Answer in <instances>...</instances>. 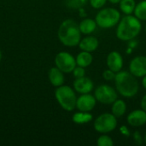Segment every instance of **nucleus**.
Here are the masks:
<instances>
[{"label": "nucleus", "instance_id": "24", "mask_svg": "<svg viewBox=\"0 0 146 146\" xmlns=\"http://www.w3.org/2000/svg\"><path fill=\"white\" fill-rule=\"evenodd\" d=\"M115 74H116V73H115L114 71H112L109 68V69H106L104 71L103 77L106 80H114L115 78Z\"/></svg>", "mask_w": 146, "mask_h": 146}, {"label": "nucleus", "instance_id": "30", "mask_svg": "<svg viewBox=\"0 0 146 146\" xmlns=\"http://www.w3.org/2000/svg\"><path fill=\"white\" fill-rule=\"evenodd\" d=\"M142 85H143V86L145 87V89L146 90V75L143 77V80H142Z\"/></svg>", "mask_w": 146, "mask_h": 146}, {"label": "nucleus", "instance_id": "4", "mask_svg": "<svg viewBox=\"0 0 146 146\" xmlns=\"http://www.w3.org/2000/svg\"><path fill=\"white\" fill-rule=\"evenodd\" d=\"M55 97L63 110L72 111L76 108L77 97L74 91L70 86L63 85L58 86L55 92Z\"/></svg>", "mask_w": 146, "mask_h": 146}, {"label": "nucleus", "instance_id": "7", "mask_svg": "<svg viewBox=\"0 0 146 146\" xmlns=\"http://www.w3.org/2000/svg\"><path fill=\"white\" fill-rule=\"evenodd\" d=\"M95 98L97 101L104 104H112L118 99L117 92L110 86L101 85L95 91Z\"/></svg>", "mask_w": 146, "mask_h": 146}, {"label": "nucleus", "instance_id": "18", "mask_svg": "<svg viewBox=\"0 0 146 146\" xmlns=\"http://www.w3.org/2000/svg\"><path fill=\"white\" fill-rule=\"evenodd\" d=\"M127 110V104L121 99H116L112 104V114L116 117H121Z\"/></svg>", "mask_w": 146, "mask_h": 146}, {"label": "nucleus", "instance_id": "33", "mask_svg": "<svg viewBox=\"0 0 146 146\" xmlns=\"http://www.w3.org/2000/svg\"><path fill=\"white\" fill-rule=\"evenodd\" d=\"M144 142L146 144V134H145V139H144Z\"/></svg>", "mask_w": 146, "mask_h": 146}, {"label": "nucleus", "instance_id": "8", "mask_svg": "<svg viewBox=\"0 0 146 146\" xmlns=\"http://www.w3.org/2000/svg\"><path fill=\"white\" fill-rule=\"evenodd\" d=\"M55 63L56 68H58L63 73H71L76 67L75 58L68 52H59L55 58Z\"/></svg>", "mask_w": 146, "mask_h": 146}, {"label": "nucleus", "instance_id": "13", "mask_svg": "<svg viewBox=\"0 0 146 146\" xmlns=\"http://www.w3.org/2000/svg\"><path fill=\"white\" fill-rule=\"evenodd\" d=\"M127 122L133 127H141L146 123V112L144 110H136L127 115Z\"/></svg>", "mask_w": 146, "mask_h": 146}, {"label": "nucleus", "instance_id": "2", "mask_svg": "<svg viewBox=\"0 0 146 146\" xmlns=\"http://www.w3.org/2000/svg\"><path fill=\"white\" fill-rule=\"evenodd\" d=\"M115 82L116 91L125 98H133L139 92V82L130 72L121 70L116 73Z\"/></svg>", "mask_w": 146, "mask_h": 146}, {"label": "nucleus", "instance_id": "20", "mask_svg": "<svg viewBox=\"0 0 146 146\" xmlns=\"http://www.w3.org/2000/svg\"><path fill=\"white\" fill-rule=\"evenodd\" d=\"M136 3L134 0H121L120 2V9L125 15H131L134 12Z\"/></svg>", "mask_w": 146, "mask_h": 146}, {"label": "nucleus", "instance_id": "17", "mask_svg": "<svg viewBox=\"0 0 146 146\" xmlns=\"http://www.w3.org/2000/svg\"><path fill=\"white\" fill-rule=\"evenodd\" d=\"M97 22L96 21L92 20V19H85L83 20L80 24V30L81 32V33L83 34H91L92 33H93L97 27Z\"/></svg>", "mask_w": 146, "mask_h": 146}, {"label": "nucleus", "instance_id": "23", "mask_svg": "<svg viewBox=\"0 0 146 146\" xmlns=\"http://www.w3.org/2000/svg\"><path fill=\"white\" fill-rule=\"evenodd\" d=\"M97 145L98 146H113L114 141L112 140V139L110 136L104 134L98 139Z\"/></svg>", "mask_w": 146, "mask_h": 146}, {"label": "nucleus", "instance_id": "1", "mask_svg": "<svg viewBox=\"0 0 146 146\" xmlns=\"http://www.w3.org/2000/svg\"><path fill=\"white\" fill-rule=\"evenodd\" d=\"M59 40L68 47H74L80 44L81 40V32L78 23L71 19L62 22L57 32Z\"/></svg>", "mask_w": 146, "mask_h": 146}, {"label": "nucleus", "instance_id": "15", "mask_svg": "<svg viewBox=\"0 0 146 146\" xmlns=\"http://www.w3.org/2000/svg\"><path fill=\"white\" fill-rule=\"evenodd\" d=\"M49 80L53 86L58 87L62 86L64 83L63 72L56 67L51 68L49 71Z\"/></svg>", "mask_w": 146, "mask_h": 146}, {"label": "nucleus", "instance_id": "21", "mask_svg": "<svg viewBox=\"0 0 146 146\" xmlns=\"http://www.w3.org/2000/svg\"><path fill=\"white\" fill-rule=\"evenodd\" d=\"M134 15L138 19L141 21H146V0L141 1L136 5Z\"/></svg>", "mask_w": 146, "mask_h": 146}, {"label": "nucleus", "instance_id": "5", "mask_svg": "<svg viewBox=\"0 0 146 146\" xmlns=\"http://www.w3.org/2000/svg\"><path fill=\"white\" fill-rule=\"evenodd\" d=\"M121 19L119 10L114 8H105L101 9L96 15L97 25L102 28H110L115 27Z\"/></svg>", "mask_w": 146, "mask_h": 146}, {"label": "nucleus", "instance_id": "29", "mask_svg": "<svg viewBox=\"0 0 146 146\" xmlns=\"http://www.w3.org/2000/svg\"><path fill=\"white\" fill-rule=\"evenodd\" d=\"M141 107H142V110H144L146 112V94L143 97L141 100Z\"/></svg>", "mask_w": 146, "mask_h": 146}, {"label": "nucleus", "instance_id": "11", "mask_svg": "<svg viewBox=\"0 0 146 146\" xmlns=\"http://www.w3.org/2000/svg\"><path fill=\"white\" fill-rule=\"evenodd\" d=\"M74 87L78 93L86 94L90 93L93 90L94 85L90 78L83 76L81 78H77L74 81Z\"/></svg>", "mask_w": 146, "mask_h": 146}, {"label": "nucleus", "instance_id": "14", "mask_svg": "<svg viewBox=\"0 0 146 146\" xmlns=\"http://www.w3.org/2000/svg\"><path fill=\"white\" fill-rule=\"evenodd\" d=\"M99 42L98 39L96 37L93 36H87L84 38L83 39L80 40L79 46L82 50L88 51V52H92L96 50L98 47Z\"/></svg>", "mask_w": 146, "mask_h": 146}, {"label": "nucleus", "instance_id": "27", "mask_svg": "<svg viewBox=\"0 0 146 146\" xmlns=\"http://www.w3.org/2000/svg\"><path fill=\"white\" fill-rule=\"evenodd\" d=\"M133 137L135 142H136L138 145H142V144H143V141H144V140H143V139H142V137H141V135H140V133H139V132H135V133H133Z\"/></svg>", "mask_w": 146, "mask_h": 146}, {"label": "nucleus", "instance_id": "26", "mask_svg": "<svg viewBox=\"0 0 146 146\" xmlns=\"http://www.w3.org/2000/svg\"><path fill=\"white\" fill-rule=\"evenodd\" d=\"M73 74L74 76L77 79V78H81L83 76H85V68L82 67H75V68L73 70Z\"/></svg>", "mask_w": 146, "mask_h": 146}, {"label": "nucleus", "instance_id": "9", "mask_svg": "<svg viewBox=\"0 0 146 146\" xmlns=\"http://www.w3.org/2000/svg\"><path fill=\"white\" fill-rule=\"evenodd\" d=\"M130 73L136 78H143L146 75V56H139L134 57L129 65Z\"/></svg>", "mask_w": 146, "mask_h": 146}, {"label": "nucleus", "instance_id": "32", "mask_svg": "<svg viewBox=\"0 0 146 146\" xmlns=\"http://www.w3.org/2000/svg\"><path fill=\"white\" fill-rule=\"evenodd\" d=\"M1 60H2V52L0 50V62H1Z\"/></svg>", "mask_w": 146, "mask_h": 146}, {"label": "nucleus", "instance_id": "10", "mask_svg": "<svg viewBox=\"0 0 146 146\" xmlns=\"http://www.w3.org/2000/svg\"><path fill=\"white\" fill-rule=\"evenodd\" d=\"M97 99L95 96L91 95L90 93L82 94L80 97L77 98L76 108L82 112H89L92 111L96 106Z\"/></svg>", "mask_w": 146, "mask_h": 146}, {"label": "nucleus", "instance_id": "12", "mask_svg": "<svg viewBox=\"0 0 146 146\" xmlns=\"http://www.w3.org/2000/svg\"><path fill=\"white\" fill-rule=\"evenodd\" d=\"M107 66L108 68L114 71L115 73H118L121 70L123 67V59L121 55L117 51L110 52L107 56Z\"/></svg>", "mask_w": 146, "mask_h": 146}, {"label": "nucleus", "instance_id": "28", "mask_svg": "<svg viewBox=\"0 0 146 146\" xmlns=\"http://www.w3.org/2000/svg\"><path fill=\"white\" fill-rule=\"evenodd\" d=\"M121 132L122 133V134H124V135H126V136H129V135H130L129 130H128L125 126H123V127H121Z\"/></svg>", "mask_w": 146, "mask_h": 146}, {"label": "nucleus", "instance_id": "3", "mask_svg": "<svg viewBox=\"0 0 146 146\" xmlns=\"http://www.w3.org/2000/svg\"><path fill=\"white\" fill-rule=\"evenodd\" d=\"M141 28L142 26L139 19L136 16L127 15L119 22L116 30V36L122 41L132 40L139 34Z\"/></svg>", "mask_w": 146, "mask_h": 146}, {"label": "nucleus", "instance_id": "22", "mask_svg": "<svg viewBox=\"0 0 146 146\" xmlns=\"http://www.w3.org/2000/svg\"><path fill=\"white\" fill-rule=\"evenodd\" d=\"M87 0H65V4L69 9H77L82 8L86 3Z\"/></svg>", "mask_w": 146, "mask_h": 146}, {"label": "nucleus", "instance_id": "16", "mask_svg": "<svg viewBox=\"0 0 146 146\" xmlns=\"http://www.w3.org/2000/svg\"><path fill=\"white\" fill-rule=\"evenodd\" d=\"M75 60H76V64L78 66L82 67V68H87L92 64L93 61V57L91 52L83 50L78 54Z\"/></svg>", "mask_w": 146, "mask_h": 146}, {"label": "nucleus", "instance_id": "31", "mask_svg": "<svg viewBox=\"0 0 146 146\" xmlns=\"http://www.w3.org/2000/svg\"><path fill=\"white\" fill-rule=\"evenodd\" d=\"M109 1H110V3H115H115H120L121 0H109Z\"/></svg>", "mask_w": 146, "mask_h": 146}, {"label": "nucleus", "instance_id": "34", "mask_svg": "<svg viewBox=\"0 0 146 146\" xmlns=\"http://www.w3.org/2000/svg\"><path fill=\"white\" fill-rule=\"evenodd\" d=\"M145 32H146V25H145Z\"/></svg>", "mask_w": 146, "mask_h": 146}, {"label": "nucleus", "instance_id": "25", "mask_svg": "<svg viewBox=\"0 0 146 146\" xmlns=\"http://www.w3.org/2000/svg\"><path fill=\"white\" fill-rule=\"evenodd\" d=\"M106 2H107V0H90V3H91L92 7H93L94 9L103 8L105 5Z\"/></svg>", "mask_w": 146, "mask_h": 146}, {"label": "nucleus", "instance_id": "19", "mask_svg": "<svg viewBox=\"0 0 146 146\" xmlns=\"http://www.w3.org/2000/svg\"><path fill=\"white\" fill-rule=\"evenodd\" d=\"M92 115L90 114L89 112H77L75 113L73 117L72 120L74 123L76 124H85V123H88L92 120Z\"/></svg>", "mask_w": 146, "mask_h": 146}, {"label": "nucleus", "instance_id": "6", "mask_svg": "<svg viewBox=\"0 0 146 146\" xmlns=\"http://www.w3.org/2000/svg\"><path fill=\"white\" fill-rule=\"evenodd\" d=\"M117 127V118L112 113L100 115L94 121V128L97 132L105 134L114 131Z\"/></svg>", "mask_w": 146, "mask_h": 146}]
</instances>
